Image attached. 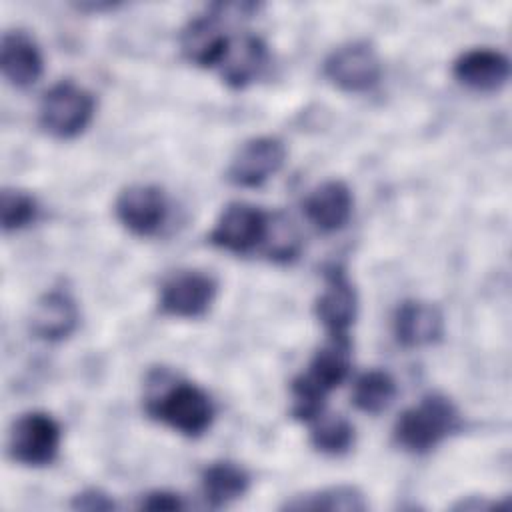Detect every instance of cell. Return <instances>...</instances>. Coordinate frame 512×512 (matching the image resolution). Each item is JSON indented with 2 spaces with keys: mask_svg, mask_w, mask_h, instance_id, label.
<instances>
[{
  "mask_svg": "<svg viewBox=\"0 0 512 512\" xmlns=\"http://www.w3.org/2000/svg\"><path fill=\"white\" fill-rule=\"evenodd\" d=\"M144 402L146 412L154 420L188 438L202 436L214 420V404L200 386L178 380L162 370L150 376Z\"/></svg>",
  "mask_w": 512,
  "mask_h": 512,
  "instance_id": "6da1fadb",
  "label": "cell"
},
{
  "mask_svg": "<svg viewBox=\"0 0 512 512\" xmlns=\"http://www.w3.org/2000/svg\"><path fill=\"white\" fill-rule=\"evenodd\" d=\"M96 112L94 94L86 88L74 84L72 80H62L54 84L40 100L38 120L40 126L54 138H76L92 122Z\"/></svg>",
  "mask_w": 512,
  "mask_h": 512,
  "instance_id": "277c9868",
  "label": "cell"
},
{
  "mask_svg": "<svg viewBox=\"0 0 512 512\" xmlns=\"http://www.w3.org/2000/svg\"><path fill=\"white\" fill-rule=\"evenodd\" d=\"M264 244L270 258L290 260L298 252V234L284 216H270Z\"/></svg>",
  "mask_w": 512,
  "mask_h": 512,
  "instance_id": "cb8c5ba5",
  "label": "cell"
},
{
  "mask_svg": "<svg viewBox=\"0 0 512 512\" xmlns=\"http://www.w3.org/2000/svg\"><path fill=\"white\" fill-rule=\"evenodd\" d=\"M352 366V344L348 334L330 336L316 350L308 368L292 380V416L312 422L324 412L326 396L340 386Z\"/></svg>",
  "mask_w": 512,
  "mask_h": 512,
  "instance_id": "7a4b0ae2",
  "label": "cell"
},
{
  "mask_svg": "<svg viewBox=\"0 0 512 512\" xmlns=\"http://www.w3.org/2000/svg\"><path fill=\"white\" fill-rule=\"evenodd\" d=\"M72 508L88 510V512H104V510H114L116 504L106 492L90 488L72 498Z\"/></svg>",
  "mask_w": 512,
  "mask_h": 512,
  "instance_id": "d4e9b609",
  "label": "cell"
},
{
  "mask_svg": "<svg viewBox=\"0 0 512 512\" xmlns=\"http://www.w3.org/2000/svg\"><path fill=\"white\" fill-rule=\"evenodd\" d=\"M286 160V146L274 136H256L246 140L230 160L226 176L242 188H258L272 178Z\"/></svg>",
  "mask_w": 512,
  "mask_h": 512,
  "instance_id": "9c48e42d",
  "label": "cell"
},
{
  "mask_svg": "<svg viewBox=\"0 0 512 512\" xmlns=\"http://www.w3.org/2000/svg\"><path fill=\"white\" fill-rule=\"evenodd\" d=\"M114 214L118 222L132 234L152 236L160 230L168 216V200L160 186L132 184L118 194Z\"/></svg>",
  "mask_w": 512,
  "mask_h": 512,
  "instance_id": "30bf717a",
  "label": "cell"
},
{
  "mask_svg": "<svg viewBox=\"0 0 512 512\" xmlns=\"http://www.w3.org/2000/svg\"><path fill=\"white\" fill-rule=\"evenodd\" d=\"M452 74L474 92H496L510 78V60L500 50L472 48L454 60Z\"/></svg>",
  "mask_w": 512,
  "mask_h": 512,
  "instance_id": "4fadbf2b",
  "label": "cell"
},
{
  "mask_svg": "<svg viewBox=\"0 0 512 512\" xmlns=\"http://www.w3.org/2000/svg\"><path fill=\"white\" fill-rule=\"evenodd\" d=\"M286 510H328V512H362L366 500L354 486H330L316 492L298 494L286 500Z\"/></svg>",
  "mask_w": 512,
  "mask_h": 512,
  "instance_id": "ffe728a7",
  "label": "cell"
},
{
  "mask_svg": "<svg viewBox=\"0 0 512 512\" xmlns=\"http://www.w3.org/2000/svg\"><path fill=\"white\" fill-rule=\"evenodd\" d=\"M0 212H2V228L6 232H12V230H20L36 220L38 204L30 194H26L22 190L6 188L2 192Z\"/></svg>",
  "mask_w": 512,
  "mask_h": 512,
  "instance_id": "603a6c76",
  "label": "cell"
},
{
  "mask_svg": "<svg viewBox=\"0 0 512 512\" xmlns=\"http://www.w3.org/2000/svg\"><path fill=\"white\" fill-rule=\"evenodd\" d=\"M458 428L460 414L454 402L444 394L432 392L398 416L392 436L402 450L424 454L436 448Z\"/></svg>",
  "mask_w": 512,
  "mask_h": 512,
  "instance_id": "3957f363",
  "label": "cell"
},
{
  "mask_svg": "<svg viewBox=\"0 0 512 512\" xmlns=\"http://www.w3.org/2000/svg\"><path fill=\"white\" fill-rule=\"evenodd\" d=\"M310 442L322 454L342 456L354 444V426L344 416H330L322 412L312 420Z\"/></svg>",
  "mask_w": 512,
  "mask_h": 512,
  "instance_id": "7402d4cb",
  "label": "cell"
},
{
  "mask_svg": "<svg viewBox=\"0 0 512 512\" xmlns=\"http://www.w3.org/2000/svg\"><path fill=\"white\" fill-rule=\"evenodd\" d=\"M266 64V44L254 36L244 34L230 42L224 62L220 64L222 78L232 88H244L258 78Z\"/></svg>",
  "mask_w": 512,
  "mask_h": 512,
  "instance_id": "ac0fdd59",
  "label": "cell"
},
{
  "mask_svg": "<svg viewBox=\"0 0 512 512\" xmlns=\"http://www.w3.org/2000/svg\"><path fill=\"white\" fill-rule=\"evenodd\" d=\"M60 424L46 412H26L18 416L8 434V454L24 466H48L60 450Z\"/></svg>",
  "mask_w": 512,
  "mask_h": 512,
  "instance_id": "5b68a950",
  "label": "cell"
},
{
  "mask_svg": "<svg viewBox=\"0 0 512 512\" xmlns=\"http://www.w3.org/2000/svg\"><path fill=\"white\" fill-rule=\"evenodd\" d=\"M396 342L404 348H422L438 342L444 334L442 312L422 300H404L392 318Z\"/></svg>",
  "mask_w": 512,
  "mask_h": 512,
  "instance_id": "9a60e30c",
  "label": "cell"
},
{
  "mask_svg": "<svg viewBox=\"0 0 512 512\" xmlns=\"http://www.w3.org/2000/svg\"><path fill=\"white\" fill-rule=\"evenodd\" d=\"M270 214L246 202H230L208 234L210 244L232 254H248L264 244Z\"/></svg>",
  "mask_w": 512,
  "mask_h": 512,
  "instance_id": "8992f818",
  "label": "cell"
},
{
  "mask_svg": "<svg viewBox=\"0 0 512 512\" xmlns=\"http://www.w3.org/2000/svg\"><path fill=\"white\" fill-rule=\"evenodd\" d=\"M354 198L342 180H326L318 184L302 202L304 216L320 232L342 230L352 216Z\"/></svg>",
  "mask_w": 512,
  "mask_h": 512,
  "instance_id": "2e32d148",
  "label": "cell"
},
{
  "mask_svg": "<svg viewBox=\"0 0 512 512\" xmlns=\"http://www.w3.org/2000/svg\"><path fill=\"white\" fill-rule=\"evenodd\" d=\"M78 320L80 312L72 294L62 288H52L36 300L30 316V330L40 340L60 342L76 330Z\"/></svg>",
  "mask_w": 512,
  "mask_h": 512,
  "instance_id": "5bb4252c",
  "label": "cell"
},
{
  "mask_svg": "<svg viewBox=\"0 0 512 512\" xmlns=\"http://www.w3.org/2000/svg\"><path fill=\"white\" fill-rule=\"evenodd\" d=\"M0 68L12 86L28 88L42 76L44 60L40 48L28 34L6 32L0 46Z\"/></svg>",
  "mask_w": 512,
  "mask_h": 512,
  "instance_id": "e0dca14e",
  "label": "cell"
},
{
  "mask_svg": "<svg viewBox=\"0 0 512 512\" xmlns=\"http://www.w3.org/2000/svg\"><path fill=\"white\" fill-rule=\"evenodd\" d=\"M316 318L328 330V336L348 334L358 312L356 290L340 266H332L324 276V290L314 304Z\"/></svg>",
  "mask_w": 512,
  "mask_h": 512,
  "instance_id": "8fae6325",
  "label": "cell"
},
{
  "mask_svg": "<svg viewBox=\"0 0 512 512\" xmlns=\"http://www.w3.org/2000/svg\"><path fill=\"white\" fill-rule=\"evenodd\" d=\"M250 486L248 472L230 460L212 462L202 470L200 488L208 506L222 508L246 494Z\"/></svg>",
  "mask_w": 512,
  "mask_h": 512,
  "instance_id": "d6986e66",
  "label": "cell"
},
{
  "mask_svg": "<svg viewBox=\"0 0 512 512\" xmlns=\"http://www.w3.org/2000/svg\"><path fill=\"white\" fill-rule=\"evenodd\" d=\"M212 8V14L190 20L180 36V50L184 58L200 68H220L232 42V38L220 28L224 16L216 6Z\"/></svg>",
  "mask_w": 512,
  "mask_h": 512,
  "instance_id": "7c38bea8",
  "label": "cell"
},
{
  "mask_svg": "<svg viewBox=\"0 0 512 512\" xmlns=\"http://www.w3.org/2000/svg\"><path fill=\"white\" fill-rule=\"evenodd\" d=\"M324 76L344 92H368L378 84L382 64L370 44L350 42L324 60Z\"/></svg>",
  "mask_w": 512,
  "mask_h": 512,
  "instance_id": "52a82bcc",
  "label": "cell"
},
{
  "mask_svg": "<svg viewBox=\"0 0 512 512\" xmlns=\"http://www.w3.org/2000/svg\"><path fill=\"white\" fill-rule=\"evenodd\" d=\"M216 290V280L204 272H176L162 284L158 306L162 314L168 316L200 318L210 310L216 298Z\"/></svg>",
  "mask_w": 512,
  "mask_h": 512,
  "instance_id": "ba28073f",
  "label": "cell"
},
{
  "mask_svg": "<svg viewBox=\"0 0 512 512\" xmlns=\"http://www.w3.org/2000/svg\"><path fill=\"white\" fill-rule=\"evenodd\" d=\"M138 506L144 508V510H182L184 508V500L176 492L154 490V492L144 494L140 498Z\"/></svg>",
  "mask_w": 512,
  "mask_h": 512,
  "instance_id": "484cf974",
  "label": "cell"
},
{
  "mask_svg": "<svg viewBox=\"0 0 512 512\" xmlns=\"http://www.w3.org/2000/svg\"><path fill=\"white\" fill-rule=\"evenodd\" d=\"M396 392V380L386 370H368L356 378L352 402L366 414H380L394 402Z\"/></svg>",
  "mask_w": 512,
  "mask_h": 512,
  "instance_id": "44dd1931",
  "label": "cell"
}]
</instances>
